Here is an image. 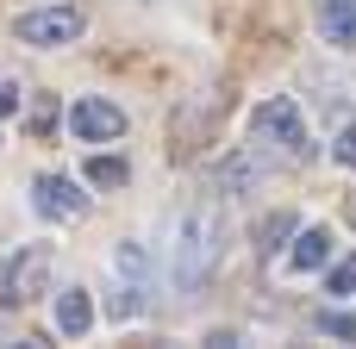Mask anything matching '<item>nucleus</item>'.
I'll return each instance as SVG.
<instances>
[{"instance_id":"obj_1","label":"nucleus","mask_w":356,"mask_h":349,"mask_svg":"<svg viewBox=\"0 0 356 349\" xmlns=\"http://www.w3.org/2000/svg\"><path fill=\"white\" fill-rule=\"evenodd\" d=\"M213 256H219V212L200 200V206H188L181 225H175V293H181V300L213 275Z\"/></svg>"},{"instance_id":"obj_2","label":"nucleus","mask_w":356,"mask_h":349,"mask_svg":"<svg viewBox=\"0 0 356 349\" xmlns=\"http://www.w3.org/2000/svg\"><path fill=\"white\" fill-rule=\"evenodd\" d=\"M250 137H257V144H275V150H282V156H294V162H300V156H313L307 112H300L288 94H269V100L250 112Z\"/></svg>"},{"instance_id":"obj_3","label":"nucleus","mask_w":356,"mask_h":349,"mask_svg":"<svg viewBox=\"0 0 356 349\" xmlns=\"http://www.w3.org/2000/svg\"><path fill=\"white\" fill-rule=\"evenodd\" d=\"M144 293H150V256H144V244H119V250H113L106 312H113V318H131V312H144Z\"/></svg>"},{"instance_id":"obj_4","label":"nucleus","mask_w":356,"mask_h":349,"mask_svg":"<svg viewBox=\"0 0 356 349\" xmlns=\"http://www.w3.org/2000/svg\"><path fill=\"white\" fill-rule=\"evenodd\" d=\"M44 281H50V250H44V244H25V250L6 256V269H0V306H6V312L31 306V300L44 293Z\"/></svg>"},{"instance_id":"obj_5","label":"nucleus","mask_w":356,"mask_h":349,"mask_svg":"<svg viewBox=\"0 0 356 349\" xmlns=\"http://www.w3.org/2000/svg\"><path fill=\"white\" fill-rule=\"evenodd\" d=\"M13 37H19V44H38V50H50V44H75V37H81V6H44V12H25V19H13Z\"/></svg>"},{"instance_id":"obj_6","label":"nucleus","mask_w":356,"mask_h":349,"mask_svg":"<svg viewBox=\"0 0 356 349\" xmlns=\"http://www.w3.org/2000/svg\"><path fill=\"white\" fill-rule=\"evenodd\" d=\"M69 125H75V137H88V144H113V137H125V112H119L113 100H100V94L75 100Z\"/></svg>"},{"instance_id":"obj_7","label":"nucleus","mask_w":356,"mask_h":349,"mask_svg":"<svg viewBox=\"0 0 356 349\" xmlns=\"http://www.w3.org/2000/svg\"><path fill=\"white\" fill-rule=\"evenodd\" d=\"M31 194H38V212H50V219H81V212H88V200H81L63 175H38Z\"/></svg>"},{"instance_id":"obj_8","label":"nucleus","mask_w":356,"mask_h":349,"mask_svg":"<svg viewBox=\"0 0 356 349\" xmlns=\"http://www.w3.org/2000/svg\"><path fill=\"white\" fill-rule=\"evenodd\" d=\"M257 181H269V162L257 156V137H250L244 156H232V162L213 169V187H232V194H238V187H257Z\"/></svg>"},{"instance_id":"obj_9","label":"nucleus","mask_w":356,"mask_h":349,"mask_svg":"<svg viewBox=\"0 0 356 349\" xmlns=\"http://www.w3.org/2000/svg\"><path fill=\"white\" fill-rule=\"evenodd\" d=\"M332 44H356V0H313Z\"/></svg>"},{"instance_id":"obj_10","label":"nucleus","mask_w":356,"mask_h":349,"mask_svg":"<svg viewBox=\"0 0 356 349\" xmlns=\"http://www.w3.org/2000/svg\"><path fill=\"white\" fill-rule=\"evenodd\" d=\"M94 325V300L88 293H56V331L63 337H81Z\"/></svg>"},{"instance_id":"obj_11","label":"nucleus","mask_w":356,"mask_h":349,"mask_svg":"<svg viewBox=\"0 0 356 349\" xmlns=\"http://www.w3.org/2000/svg\"><path fill=\"white\" fill-rule=\"evenodd\" d=\"M288 262H294L300 275L325 269V262H332V237H325V231H300V237H294V256H288Z\"/></svg>"},{"instance_id":"obj_12","label":"nucleus","mask_w":356,"mask_h":349,"mask_svg":"<svg viewBox=\"0 0 356 349\" xmlns=\"http://www.w3.org/2000/svg\"><path fill=\"white\" fill-rule=\"evenodd\" d=\"M88 181H94V187H125V162H119V156H94V162H88Z\"/></svg>"},{"instance_id":"obj_13","label":"nucleus","mask_w":356,"mask_h":349,"mask_svg":"<svg viewBox=\"0 0 356 349\" xmlns=\"http://www.w3.org/2000/svg\"><path fill=\"white\" fill-rule=\"evenodd\" d=\"M288 231H294V219H288V212H275V219H269V225H263V244H257V250H263V256H275V250H282V237H288Z\"/></svg>"},{"instance_id":"obj_14","label":"nucleus","mask_w":356,"mask_h":349,"mask_svg":"<svg viewBox=\"0 0 356 349\" xmlns=\"http://www.w3.org/2000/svg\"><path fill=\"white\" fill-rule=\"evenodd\" d=\"M325 287H332V293H356V256H350V262H338V269L325 275Z\"/></svg>"},{"instance_id":"obj_15","label":"nucleus","mask_w":356,"mask_h":349,"mask_svg":"<svg viewBox=\"0 0 356 349\" xmlns=\"http://www.w3.org/2000/svg\"><path fill=\"white\" fill-rule=\"evenodd\" d=\"M319 331H332V337H356V318H344V312H325V318H319Z\"/></svg>"},{"instance_id":"obj_16","label":"nucleus","mask_w":356,"mask_h":349,"mask_svg":"<svg viewBox=\"0 0 356 349\" xmlns=\"http://www.w3.org/2000/svg\"><path fill=\"white\" fill-rule=\"evenodd\" d=\"M338 162L356 169V125H344V137H338Z\"/></svg>"},{"instance_id":"obj_17","label":"nucleus","mask_w":356,"mask_h":349,"mask_svg":"<svg viewBox=\"0 0 356 349\" xmlns=\"http://www.w3.org/2000/svg\"><path fill=\"white\" fill-rule=\"evenodd\" d=\"M0 112H19V87L13 81H0Z\"/></svg>"},{"instance_id":"obj_18","label":"nucleus","mask_w":356,"mask_h":349,"mask_svg":"<svg viewBox=\"0 0 356 349\" xmlns=\"http://www.w3.org/2000/svg\"><path fill=\"white\" fill-rule=\"evenodd\" d=\"M344 212H350V225H356V200H350V206H344Z\"/></svg>"}]
</instances>
